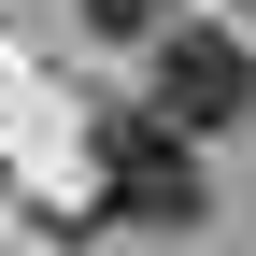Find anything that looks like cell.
Segmentation results:
<instances>
[{
	"label": "cell",
	"instance_id": "1",
	"mask_svg": "<svg viewBox=\"0 0 256 256\" xmlns=\"http://www.w3.org/2000/svg\"><path fill=\"white\" fill-rule=\"evenodd\" d=\"M86 171H100V200L128 228H200V142L156 114H100V142H86Z\"/></svg>",
	"mask_w": 256,
	"mask_h": 256
},
{
	"label": "cell",
	"instance_id": "2",
	"mask_svg": "<svg viewBox=\"0 0 256 256\" xmlns=\"http://www.w3.org/2000/svg\"><path fill=\"white\" fill-rule=\"evenodd\" d=\"M256 114V57L228 28H171L156 43V128H185V142H214V128Z\"/></svg>",
	"mask_w": 256,
	"mask_h": 256
},
{
	"label": "cell",
	"instance_id": "3",
	"mask_svg": "<svg viewBox=\"0 0 256 256\" xmlns=\"http://www.w3.org/2000/svg\"><path fill=\"white\" fill-rule=\"evenodd\" d=\"M86 28H156V0H86Z\"/></svg>",
	"mask_w": 256,
	"mask_h": 256
}]
</instances>
